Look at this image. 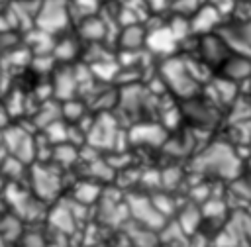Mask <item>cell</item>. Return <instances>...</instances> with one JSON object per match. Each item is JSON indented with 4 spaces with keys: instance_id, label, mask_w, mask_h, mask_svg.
Wrapping results in <instances>:
<instances>
[{
    "instance_id": "6da1fadb",
    "label": "cell",
    "mask_w": 251,
    "mask_h": 247,
    "mask_svg": "<svg viewBox=\"0 0 251 247\" xmlns=\"http://www.w3.org/2000/svg\"><path fill=\"white\" fill-rule=\"evenodd\" d=\"M161 80L163 84L180 98H190L198 92V78L192 74L188 63L180 57L169 55L161 63Z\"/></svg>"
},
{
    "instance_id": "7a4b0ae2",
    "label": "cell",
    "mask_w": 251,
    "mask_h": 247,
    "mask_svg": "<svg viewBox=\"0 0 251 247\" xmlns=\"http://www.w3.org/2000/svg\"><path fill=\"white\" fill-rule=\"evenodd\" d=\"M194 169L200 173H212L224 178H233L239 173V159L226 143H214L194 161Z\"/></svg>"
},
{
    "instance_id": "3957f363",
    "label": "cell",
    "mask_w": 251,
    "mask_h": 247,
    "mask_svg": "<svg viewBox=\"0 0 251 247\" xmlns=\"http://www.w3.org/2000/svg\"><path fill=\"white\" fill-rule=\"evenodd\" d=\"M71 24H73V14L69 0H41L33 24L35 27L51 35H57L63 33Z\"/></svg>"
},
{
    "instance_id": "277c9868",
    "label": "cell",
    "mask_w": 251,
    "mask_h": 247,
    "mask_svg": "<svg viewBox=\"0 0 251 247\" xmlns=\"http://www.w3.org/2000/svg\"><path fill=\"white\" fill-rule=\"evenodd\" d=\"M196 53H198L200 61H202L206 67L220 69L222 63L229 57L231 47L227 45L226 37H224L220 31H212V33L198 35V41H196Z\"/></svg>"
},
{
    "instance_id": "5b68a950",
    "label": "cell",
    "mask_w": 251,
    "mask_h": 247,
    "mask_svg": "<svg viewBox=\"0 0 251 247\" xmlns=\"http://www.w3.org/2000/svg\"><path fill=\"white\" fill-rule=\"evenodd\" d=\"M178 39L176 35L173 33L171 25L169 24H157L155 27H149L147 29V37H145V47L155 53V55H161V57H169L171 53L176 51L178 47Z\"/></svg>"
},
{
    "instance_id": "8992f818",
    "label": "cell",
    "mask_w": 251,
    "mask_h": 247,
    "mask_svg": "<svg viewBox=\"0 0 251 247\" xmlns=\"http://www.w3.org/2000/svg\"><path fill=\"white\" fill-rule=\"evenodd\" d=\"M118 137H120V133H118L116 122H114V118H110V114H102L98 120H94L90 124L88 143L92 147L110 149V147H114V143H116Z\"/></svg>"
},
{
    "instance_id": "52a82bcc",
    "label": "cell",
    "mask_w": 251,
    "mask_h": 247,
    "mask_svg": "<svg viewBox=\"0 0 251 247\" xmlns=\"http://www.w3.org/2000/svg\"><path fill=\"white\" fill-rule=\"evenodd\" d=\"M4 145L14 157H18L24 163H29L35 155V145H33L31 135L24 127H18V125L8 127L4 131Z\"/></svg>"
},
{
    "instance_id": "ba28073f",
    "label": "cell",
    "mask_w": 251,
    "mask_h": 247,
    "mask_svg": "<svg viewBox=\"0 0 251 247\" xmlns=\"http://www.w3.org/2000/svg\"><path fill=\"white\" fill-rule=\"evenodd\" d=\"M6 200L18 212V216H22L25 220H37L43 214L41 204L35 202L33 198H29V194L24 188H20L16 182H12V184L6 186Z\"/></svg>"
},
{
    "instance_id": "9c48e42d",
    "label": "cell",
    "mask_w": 251,
    "mask_h": 247,
    "mask_svg": "<svg viewBox=\"0 0 251 247\" xmlns=\"http://www.w3.org/2000/svg\"><path fill=\"white\" fill-rule=\"evenodd\" d=\"M127 210L133 214V218L139 223H143L151 229H157L165 223V216L157 210L155 202H151L145 196H129L127 198Z\"/></svg>"
},
{
    "instance_id": "30bf717a",
    "label": "cell",
    "mask_w": 251,
    "mask_h": 247,
    "mask_svg": "<svg viewBox=\"0 0 251 247\" xmlns=\"http://www.w3.org/2000/svg\"><path fill=\"white\" fill-rule=\"evenodd\" d=\"M188 20L194 35L212 33V31H218L222 25V10L210 2H204Z\"/></svg>"
},
{
    "instance_id": "8fae6325",
    "label": "cell",
    "mask_w": 251,
    "mask_h": 247,
    "mask_svg": "<svg viewBox=\"0 0 251 247\" xmlns=\"http://www.w3.org/2000/svg\"><path fill=\"white\" fill-rule=\"evenodd\" d=\"M31 182H33L37 196L43 200H51L59 192V186H61L57 173L53 169L43 167V165H37L31 169Z\"/></svg>"
},
{
    "instance_id": "7c38bea8",
    "label": "cell",
    "mask_w": 251,
    "mask_h": 247,
    "mask_svg": "<svg viewBox=\"0 0 251 247\" xmlns=\"http://www.w3.org/2000/svg\"><path fill=\"white\" fill-rule=\"evenodd\" d=\"M218 71L222 73V76H226V78H229L233 82L249 80L251 78V57L231 51L229 57L222 63V67Z\"/></svg>"
},
{
    "instance_id": "4fadbf2b",
    "label": "cell",
    "mask_w": 251,
    "mask_h": 247,
    "mask_svg": "<svg viewBox=\"0 0 251 247\" xmlns=\"http://www.w3.org/2000/svg\"><path fill=\"white\" fill-rule=\"evenodd\" d=\"M108 33V22L94 14H88L76 22V35L88 43H100Z\"/></svg>"
},
{
    "instance_id": "5bb4252c",
    "label": "cell",
    "mask_w": 251,
    "mask_h": 247,
    "mask_svg": "<svg viewBox=\"0 0 251 247\" xmlns=\"http://www.w3.org/2000/svg\"><path fill=\"white\" fill-rule=\"evenodd\" d=\"M129 141L133 145H151V147H155V145H161V143L167 141V133L161 125L143 122V124H137L135 127H131Z\"/></svg>"
},
{
    "instance_id": "9a60e30c",
    "label": "cell",
    "mask_w": 251,
    "mask_h": 247,
    "mask_svg": "<svg viewBox=\"0 0 251 247\" xmlns=\"http://www.w3.org/2000/svg\"><path fill=\"white\" fill-rule=\"evenodd\" d=\"M53 94L61 100H71L76 94L78 88V80H76V73L71 67H63L55 73L53 76Z\"/></svg>"
},
{
    "instance_id": "2e32d148",
    "label": "cell",
    "mask_w": 251,
    "mask_h": 247,
    "mask_svg": "<svg viewBox=\"0 0 251 247\" xmlns=\"http://www.w3.org/2000/svg\"><path fill=\"white\" fill-rule=\"evenodd\" d=\"M145 37H147V27L145 24H127L120 27L118 41L122 51H137L145 47Z\"/></svg>"
},
{
    "instance_id": "e0dca14e",
    "label": "cell",
    "mask_w": 251,
    "mask_h": 247,
    "mask_svg": "<svg viewBox=\"0 0 251 247\" xmlns=\"http://www.w3.org/2000/svg\"><path fill=\"white\" fill-rule=\"evenodd\" d=\"M55 35L39 29V27H29L25 29V47L31 51V55H47V53H53V47H55Z\"/></svg>"
},
{
    "instance_id": "ac0fdd59",
    "label": "cell",
    "mask_w": 251,
    "mask_h": 247,
    "mask_svg": "<svg viewBox=\"0 0 251 247\" xmlns=\"http://www.w3.org/2000/svg\"><path fill=\"white\" fill-rule=\"evenodd\" d=\"M184 114H186L190 120L198 122V124H210V122H214V118H216L214 108H212L210 104H206V102H196L194 96L186 98Z\"/></svg>"
},
{
    "instance_id": "d6986e66",
    "label": "cell",
    "mask_w": 251,
    "mask_h": 247,
    "mask_svg": "<svg viewBox=\"0 0 251 247\" xmlns=\"http://www.w3.org/2000/svg\"><path fill=\"white\" fill-rule=\"evenodd\" d=\"M49 222H51V225H55L59 231H65V233H69V231H73V227H75V218H73V212H71V208H67V206H57L51 214H49Z\"/></svg>"
},
{
    "instance_id": "ffe728a7",
    "label": "cell",
    "mask_w": 251,
    "mask_h": 247,
    "mask_svg": "<svg viewBox=\"0 0 251 247\" xmlns=\"http://www.w3.org/2000/svg\"><path fill=\"white\" fill-rule=\"evenodd\" d=\"M76 53H78V41L75 37H63L55 41V47H53L55 61H71L76 57Z\"/></svg>"
},
{
    "instance_id": "44dd1931",
    "label": "cell",
    "mask_w": 251,
    "mask_h": 247,
    "mask_svg": "<svg viewBox=\"0 0 251 247\" xmlns=\"http://www.w3.org/2000/svg\"><path fill=\"white\" fill-rule=\"evenodd\" d=\"M90 71H92V76H96L100 80H110L120 73L118 65L114 61H110V59L94 61V65H90Z\"/></svg>"
},
{
    "instance_id": "7402d4cb",
    "label": "cell",
    "mask_w": 251,
    "mask_h": 247,
    "mask_svg": "<svg viewBox=\"0 0 251 247\" xmlns=\"http://www.w3.org/2000/svg\"><path fill=\"white\" fill-rule=\"evenodd\" d=\"M98 194H100V188H98L94 182H88V180L78 182L76 188H75V198H76V202H80V204H90V202H94V200L98 198Z\"/></svg>"
},
{
    "instance_id": "603a6c76",
    "label": "cell",
    "mask_w": 251,
    "mask_h": 247,
    "mask_svg": "<svg viewBox=\"0 0 251 247\" xmlns=\"http://www.w3.org/2000/svg\"><path fill=\"white\" fill-rule=\"evenodd\" d=\"M45 139H47L49 143H55V145L65 143V141L69 139V129L63 125L61 120H55V122H51V124L45 127Z\"/></svg>"
},
{
    "instance_id": "cb8c5ba5",
    "label": "cell",
    "mask_w": 251,
    "mask_h": 247,
    "mask_svg": "<svg viewBox=\"0 0 251 247\" xmlns=\"http://www.w3.org/2000/svg\"><path fill=\"white\" fill-rule=\"evenodd\" d=\"M206 0H171L169 8L173 14H178V16H186L190 18Z\"/></svg>"
},
{
    "instance_id": "d4e9b609",
    "label": "cell",
    "mask_w": 251,
    "mask_h": 247,
    "mask_svg": "<svg viewBox=\"0 0 251 247\" xmlns=\"http://www.w3.org/2000/svg\"><path fill=\"white\" fill-rule=\"evenodd\" d=\"M59 116H61V110L55 106V104H43L41 108H39V112H37V116H35V125H41V127H47L51 122H55V120H59Z\"/></svg>"
},
{
    "instance_id": "484cf974",
    "label": "cell",
    "mask_w": 251,
    "mask_h": 247,
    "mask_svg": "<svg viewBox=\"0 0 251 247\" xmlns=\"http://www.w3.org/2000/svg\"><path fill=\"white\" fill-rule=\"evenodd\" d=\"M0 233L8 239H16L22 233V223L16 216H4L0 220Z\"/></svg>"
},
{
    "instance_id": "4316f807",
    "label": "cell",
    "mask_w": 251,
    "mask_h": 247,
    "mask_svg": "<svg viewBox=\"0 0 251 247\" xmlns=\"http://www.w3.org/2000/svg\"><path fill=\"white\" fill-rule=\"evenodd\" d=\"M2 167V173L8 176V178H20L22 176V173H24V161H20L18 157H6L4 159V163L0 165Z\"/></svg>"
},
{
    "instance_id": "83f0119b",
    "label": "cell",
    "mask_w": 251,
    "mask_h": 247,
    "mask_svg": "<svg viewBox=\"0 0 251 247\" xmlns=\"http://www.w3.org/2000/svg\"><path fill=\"white\" fill-rule=\"evenodd\" d=\"M53 159L61 165H71L75 159H76V151L73 145H65V143H59L53 151Z\"/></svg>"
},
{
    "instance_id": "f1b7e54d",
    "label": "cell",
    "mask_w": 251,
    "mask_h": 247,
    "mask_svg": "<svg viewBox=\"0 0 251 247\" xmlns=\"http://www.w3.org/2000/svg\"><path fill=\"white\" fill-rule=\"evenodd\" d=\"M198 222H200V214L196 212V208H186L184 212H182V216H180V229L182 231H194V227L198 225Z\"/></svg>"
},
{
    "instance_id": "f546056e",
    "label": "cell",
    "mask_w": 251,
    "mask_h": 247,
    "mask_svg": "<svg viewBox=\"0 0 251 247\" xmlns=\"http://www.w3.org/2000/svg\"><path fill=\"white\" fill-rule=\"evenodd\" d=\"M6 110H8L10 116L22 114V112H24V94L18 92V90H14V92L8 96V100H6Z\"/></svg>"
},
{
    "instance_id": "4dcf8cb0",
    "label": "cell",
    "mask_w": 251,
    "mask_h": 247,
    "mask_svg": "<svg viewBox=\"0 0 251 247\" xmlns=\"http://www.w3.org/2000/svg\"><path fill=\"white\" fill-rule=\"evenodd\" d=\"M202 212H204V214H202L204 218H220V216L226 212V204L220 202L218 198H212V200L206 202V206H204Z\"/></svg>"
},
{
    "instance_id": "1f68e13d",
    "label": "cell",
    "mask_w": 251,
    "mask_h": 247,
    "mask_svg": "<svg viewBox=\"0 0 251 247\" xmlns=\"http://www.w3.org/2000/svg\"><path fill=\"white\" fill-rule=\"evenodd\" d=\"M61 114L69 120H78L80 114H82V104L80 102H75V100H67L61 108Z\"/></svg>"
},
{
    "instance_id": "d6a6232c",
    "label": "cell",
    "mask_w": 251,
    "mask_h": 247,
    "mask_svg": "<svg viewBox=\"0 0 251 247\" xmlns=\"http://www.w3.org/2000/svg\"><path fill=\"white\" fill-rule=\"evenodd\" d=\"M90 174L96 178H112V167H110V163L92 161L90 163Z\"/></svg>"
},
{
    "instance_id": "836d02e7",
    "label": "cell",
    "mask_w": 251,
    "mask_h": 247,
    "mask_svg": "<svg viewBox=\"0 0 251 247\" xmlns=\"http://www.w3.org/2000/svg\"><path fill=\"white\" fill-rule=\"evenodd\" d=\"M178 180H180V171H178V169H169V171H165V173L161 174V182H163L167 188H175V186L178 184Z\"/></svg>"
},
{
    "instance_id": "e575fe53",
    "label": "cell",
    "mask_w": 251,
    "mask_h": 247,
    "mask_svg": "<svg viewBox=\"0 0 251 247\" xmlns=\"http://www.w3.org/2000/svg\"><path fill=\"white\" fill-rule=\"evenodd\" d=\"M233 190H235L241 198L251 200V180H237V182L233 184Z\"/></svg>"
},
{
    "instance_id": "d590c367",
    "label": "cell",
    "mask_w": 251,
    "mask_h": 247,
    "mask_svg": "<svg viewBox=\"0 0 251 247\" xmlns=\"http://www.w3.org/2000/svg\"><path fill=\"white\" fill-rule=\"evenodd\" d=\"M24 247H45V243L39 233H27L24 237Z\"/></svg>"
},
{
    "instance_id": "8d00e7d4",
    "label": "cell",
    "mask_w": 251,
    "mask_h": 247,
    "mask_svg": "<svg viewBox=\"0 0 251 247\" xmlns=\"http://www.w3.org/2000/svg\"><path fill=\"white\" fill-rule=\"evenodd\" d=\"M8 110H6V106H0V127H4L6 124H8Z\"/></svg>"
},
{
    "instance_id": "74e56055",
    "label": "cell",
    "mask_w": 251,
    "mask_h": 247,
    "mask_svg": "<svg viewBox=\"0 0 251 247\" xmlns=\"http://www.w3.org/2000/svg\"><path fill=\"white\" fill-rule=\"evenodd\" d=\"M4 188V182H2V176H0V190Z\"/></svg>"
},
{
    "instance_id": "f35d334b",
    "label": "cell",
    "mask_w": 251,
    "mask_h": 247,
    "mask_svg": "<svg viewBox=\"0 0 251 247\" xmlns=\"http://www.w3.org/2000/svg\"><path fill=\"white\" fill-rule=\"evenodd\" d=\"M0 80H2V69H0Z\"/></svg>"
},
{
    "instance_id": "ab89813d",
    "label": "cell",
    "mask_w": 251,
    "mask_h": 247,
    "mask_svg": "<svg viewBox=\"0 0 251 247\" xmlns=\"http://www.w3.org/2000/svg\"><path fill=\"white\" fill-rule=\"evenodd\" d=\"M0 212H2V202H0Z\"/></svg>"
},
{
    "instance_id": "60d3db41",
    "label": "cell",
    "mask_w": 251,
    "mask_h": 247,
    "mask_svg": "<svg viewBox=\"0 0 251 247\" xmlns=\"http://www.w3.org/2000/svg\"><path fill=\"white\" fill-rule=\"evenodd\" d=\"M51 247H57V245H51Z\"/></svg>"
},
{
    "instance_id": "b9f144b4",
    "label": "cell",
    "mask_w": 251,
    "mask_h": 247,
    "mask_svg": "<svg viewBox=\"0 0 251 247\" xmlns=\"http://www.w3.org/2000/svg\"><path fill=\"white\" fill-rule=\"evenodd\" d=\"M169 4H171V0H169Z\"/></svg>"
}]
</instances>
